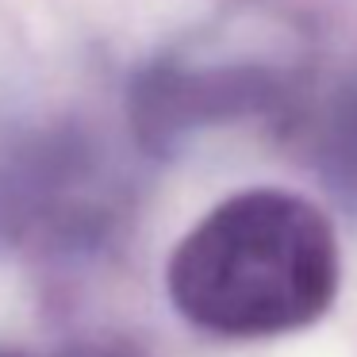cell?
Masks as SVG:
<instances>
[{"label": "cell", "mask_w": 357, "mask_h": 357, "mask_svg": "<svg viewBox=\"0 0 357 357\" xmlns=\"http://www.w3.org/2000/svg\"><path fill=\"white\" fill-rule=\"evenodd\" d=\"M169 288L177 307L215 334L261 338L296 331L334 300V231L300 196L242 192L181 242Z\"/></svg>", "instance_id": "cell-1"}]
</instances>
